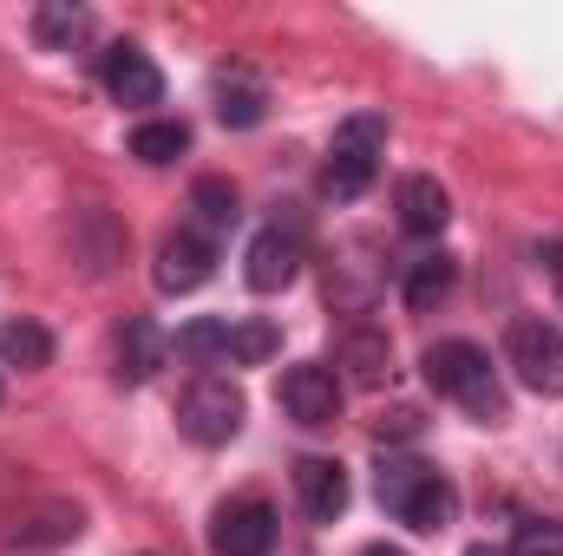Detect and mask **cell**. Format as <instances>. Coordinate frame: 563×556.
Masks as SVG:
<instances>
[{
    "label": "cell",
    "mask_w": 563,
    "mask_h": 556,
    "mask_svg": "<svg viewBox=\"0 0 563 556\" xmlns=\"http://www.w3.org/2000/svg\"><path fill=\"white\" fill-rule=\"evenodd\" d=\"M374 491H380V511L400 518L407 531H445V524L459 518V491H452V478L432 471V465H420V458H380Z\"/></svg>",
    "instance_id": "obj_1"
},
{
    "label": "cell",
    "mask_w": 563,
    "mask_h": 556,
    "mask_svg": "<svg viewBox=\"0 0 563 556\" xmlns=\"http://www.w3.org/2000/svg\"><path fill=\"white\" fill-rule=\"evenodd\" d=\"M426 380H432V393L459 400L478 425H498L505 419V393L492 380V354L478 341H432L426 347Z\"/></svg>",
    "instance_id": "obj_2"
},
{
    "label": "cell",
    "mask_w": 563,
    "mask_h": 556,
    "mask_svg": "<svg viewBox=\"0 0 563 556\" xmlns=\"http://www.w3.org/2000/svg\"><path fill=\"white\" fill-rule=\"evenodd\" d=\"M380 151H387V119H374V112L341 119V125H334V151H328V170H321V190H328L334 203H354V197L374 184Z\"/></svg>",
    "instance_id": "obj_3"
},
{
    "label": "cell",
    "mask_w": 563,
    "mask_h": 556,
    "mask_svg": "<svg viewBox=\"0 0 563 556\" xmlns=\"http://www.w3.org/2000/svg\"><path fill=\"white\" fill-rule=\"evenodd\" d=\"M505 367L518 374L525 393L563 400V334L544 314H518V321L505 327Z\"/></svg>",
    "instance_id": "obj_4"
},
{
    "label": "cell",
    "mask_w": 563,
    "mask_h": 556,
    "mask_svg": "<svg viewBox=\"0 0 563 556\" xmlns=\"http://www.w3.org/2000/svg\"><path fill=\"white\" fill-rule=\"evenodd\" d=\"M243 387L236 380H223V374H203V380H190L184 387V400H177V432L190 438V445H230L236 432H243Z\"/></svg>",
    "instance_id": "obj_5"
},
{
    "label": "cell",
    "mask_w": 563,
    "mask_h": 556,
    "mask_svg": "<svg viewBox=\"0 0 563 556\" xmlns=\"http://www.w3.org/2000/svg\"><path fill=\"white\" fill-rule=\"evenodd\" d=\"M79 537H86V511L73 498H40L0 531V556H53Z\"/></svg>",
    "instance_id": "obj_6"
},
{
    "label": "cell",
    "mask_w": 563,
    "mask_h": 556,
    "mask_svg": "<svg viewBox=\"0 0 563 556\" xmlns=\"http://www.w3.org/2000/svg\"><path fill=\"white\" fill-rule=\"evenodd\" d=\"M276 400H282V413L295 419V425H334V419H341V380H334V367L301 360V367L282 374Z\"/></svg>",
    "instance_id": "obj_7"
},
{
    "label": "cell",
    "mask_w": 563,
    "mask_h": 556,
    "mask_svg": "<svg viewBox=\"0 0 563 556\" xmlns=\"http://www.w3.org/2000/svg\"><path fill=\"white\" fill-rule=\"evenodd\" d=\"M210 551L217 556H269L276 551V511H269L263 498L223 504L217 524H210Z\"/></svg>",
    "instance_id": "obj_8"
},
{
    "label": "cell",
    "mask_w": 563,
    "mask_h": 556,
    "mask_svg": "<svg viewBox=\"0 0 563 556\" xmlns=\"http://www.w3.org/2000/svg\"><path fill=\"white\" fill-rule=\"evenodd\" d=\"M210 269H217V249H210L203 236H190V230L164 236V249H157V288H164V294H190V288H203Z\"/></svg>",
    "instance_id": "obj_9"
},
{
    "label": "cell",
    "mask_w": 563,
    "mask_h": 556,
    "mask_svg": "<svg viewBox=\"0 0 563 556\" xmlns=\"http://www.w3.org/2000/svg\"><path fill=\"white\" fill-rule=\"evenodd\" d=\"M295 498L314 524H334L347 511V471L334 458H295Z\"/></svg>",
    "instance_id": "obj_10"
},
{
    "label": "cell",
    "mask_w": 563,
    "mask_h": 556,
    "mask_svg": "<svg viewBox=\"0 0 563 556\" xmlns=\"http://www.w3.org/2000/svg\"><path fill=\"white\" fill-rule=\"evenodd\" d=\"M394 210H400V230L407 236H439L445 223H452V197H445V184L439 177H400V190H394Z\"/></svg>",
    "instance_id": "obj_11"
},
{
    "label": "cell",
    "mask_w": 563,
    "mask_h": 556,
    "mask_svg": "<svg viewBox=\"0 0 563 556\" xmlns=\"http://www.w3.org/2000/svg\"><path fill=\"white\" fill-rule=\"evenodd\" d=\"M243 276L256 294H276L288 281L301 276V243L295 236H282V230H263L256 243H250V256H243Z\"/></svg>",
    "instance_id": "obj_12"
},
{
    "label": "cell",
    "mask_w": 563,
    "mask_h": 556,
    "mask_svg": "<svg viewBox=\"0 0 563 556\" xmlns=\"http://www.w3.org/2000/svg\"><path fill=\"white\" fill-rule=\"evenodd\" d=\"M106 92H112L119 105H157V99H164V73L144 59L139 46H112V53H106Z\"/></svg>",
    "instance_id": "obj_13"
},
{
    "label": "cell",
    "mask_w": 563,
    "mask_h": 556,
    "mask_svg": "<svg viewBox=\"0 0 563 556\" xmlns=\"http://www.w3.org/2000/svg\"><path fill=\"white\" fill-rule=\"evenodd\" d=\"M341 367H347L354 387H387V374H394V341H387L380 327H347V334H341Z\"/></svg>",
    "instance_id": "obj_14"
},
{
    "label": "cell",
    "mask_w": 563,
    "mask_h": 556,
    "mask_svg": "<svg viewBox=\"0 0 563 556\" xmlns=\"http://www.w3.org/2000/svg\"><path fill=\"white\" fill-rule=\"evenodd\" d=\"M164 367V334H157V321H125V334H119V380H132L144 387L151 374Z\"/></svg>",
    "instance_id": "obj_15"
},
{
    "label": "cell",
    "mask_w": 563,
    "mask_h": 556,
    "mask_svg": "<svg viewBox=\"0 0 563 556\" xmlns=\"http://www.w3.org/2000/svg\"><path fill=\"white\" fill-rule=\"evenodd\" d=\"M86 33H92V13L73 7V0H46V7L33 13V40H40L46 53H73Z\"/></svg>",
    "instance_id": "obj_16"
},
{
    "label": "cell",
    "mask_w": 563,
    "mask_h": 556,
    "mask_svg": "<svg viewBox=\"0 0 563 556\" xmlns=\"http://www.w3.org/2000/svg\"><path fill=\"white\" fill-rule=\"evenodd\" d=\"M217 119H223V125H236V132L263 125V86H256L243 66H230V73L217 79Z\"/></svg>",
    "instance_id": "obj_17"
},
{
    "label": "cell",
    "mask_w": 563,
    "mask_h": 556,
    "mask_svg": "<svg viewBox=\"0 0 563 556\" xmlns=\"http://www.w3.org/2000/svg\"><path fill=\"white\" fill-rule=\"evenodd\" d=\"M0 360H7V367H26V374H33V367H53V334H46L33 314H20V321L0 327Z\"/></svg>",
    "instance_id": "obj_18"
},
{
    "label": "cell",
    "mask_w": 563,
    "mask_h": 556,
    "mask_svg": "<svg viewBox=\"0 0 563 556\" xmlns=\"http://www.w3.org/2000/svg\"><path fill=\"white\" fill-rule=\"evenodd\" d=\"M184 151H190V125L184 119H151V125L132 132V157L139 164H177Z\"/></svg>",
    "instance_id": "obj_19"
},
{
    "label": "cell",
    "mask_w": 563,
    "mask_h": 556,
    "mask_svg": "<svg viewBox=\"0 0 563 556\" xmlns=\"http://www.w3.org/2000/svg\"><path fill=\"white\" fill-rule=\"evenodd\" d=\"M452 281H459V263L452 256H420L413 263V276H407V308H439L445 294H452Z\"/></svg>",
    "instance_id": "obj_20"
},
{
    "label": "cell",
    "mask_w": 563,
    "mask_h": 556,
    "mask_svg": "<svg viewBox=\"0 0 563 556\" xmlns=\"http://www.w3.org/2000/svg\"><path fill=\"white\" fill-rule=\"evenodd\" d=\"M190 210H197L210 230H230V223L243 216V210H236V184H230V177H197V184H190Z\"/></svg>",
    "instance_id": "obj_21"
},
{
    "label": "cell",
    "mask_w": 563,
    "mask_h": 556,
    "mask_svg": "<svg viewBox=\"0 0 563 556\" xmlns=\"http://www.w3.org/2000/svg\"><path fill=\"white\" fill-rule=\"evenodd\" d=\"M177 354L184 360H230V321H190V327H177Z\"/></svg>",
    "instance_id": "obj_22"
},
{
    "label": "cell",
    "mask_w": 563,
    "mask_h": 556,
    "mask_svg": "<svg viewBox=\"0 0 563 556\" xmlns=\"http://www.w3.org/2000/svg\"><path fill=\"white\" fill-rule=\"evenodd\" d=\"M276 354V327L269 321H243V327H230V360L236 367H263Z\"/></svg>",
    "instance_id": "obj_23"
},
{
    "label": "cell",
    "mask_w": 563,
    "mask_h": 556,
    "mask_svg": "<svg viewBox=\"0 0 563 556\" xmlns=\"http://www.w3.org/2000/svg\"><path fill=\"white\" fill-rule=\"evenodd\" d=\"M511 556H563V524H551V518L525 524L518 544H511Z\"/></svg>",
    "instance_id": "obj_24"
},
{
    "label": "cell",
    "mask_w": 563,
    "mask_h": 556,
    "mask_svg": "<svg viewBox=\"0 0 563 556\" xmlns=\"http://www.w3.org/2000/svg\"><path fill=\"white\" fill-rule=\"evenodd\" d=\"M420 432V413L413 407H394V413L380 419V438H413Z\"/></svg>",
    "instance_id": "obj_25"
},
{
    "label": "cell",
    "mask_w": 563,
    "mask_h": 556,
    "mask_svg": "<svg viewBox=\"0 0 563 556\" xmlns=\"http://www.w3.org/2000/svg\"><path fill=\"white\" fill-rule=\"evenodd\" d=\"M538 263L551 269V281H558V301H563V243H544V249H538Z\"/></svg>",
    "instance_id": "obj_26"
},
{
    "label": "cell",
    "mask_w": 563,
    "mask_h": 556,
    "mask_svg": "<svg viewBox=\"0 0 563 556\" xmlns=\"http://www.w3.org/2000/svg\"><path fill=\"white\" fill-rule=\"evenodd\" d=\"M465 556H511V551H505V544H472Z\"/></svg>",
    "instance_id": "obj_27"
},
{
    "label": "cell",
    "mask_w": 563,
    "mask_h": 556,
    "mask_svg": "<svg viewBox=\"0 0 563 556\" xmlns=\"http://www.w3.org/2000/svg\"><path fill=\"white\" fill-rule=\"evenodd\" d=\"M361 556H407V551H387V544H367Z\"/></svg>",
    "instance_id": "obj_28"
}]
</instances>
